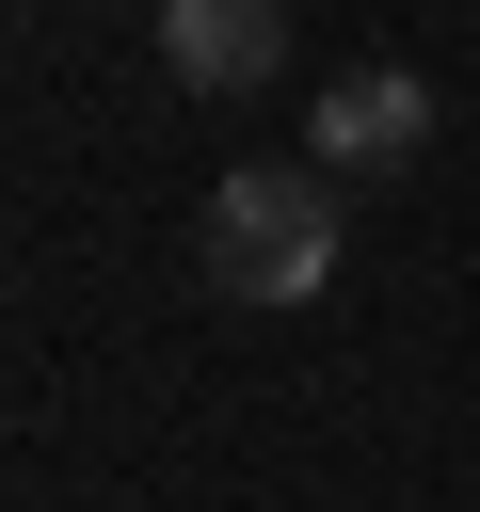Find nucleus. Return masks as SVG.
<instances>
[{"mask_svg":"<svg viewBox=\"0 0 480 512\" xmlns=\"http://www.w3.org/2000/svg\"><path fill=\"white\" fill-rule=\"evenodd\" d=\"M336 272V176L320 160H240L208 192V288L224 304H304Z\"/></svg>","mask_w":480,"mask_h":512,"instance_id":"obj_1","label":"nucleus"},{"mask_svg":"<svg viewBox=\"0 0 480 512\" xmlns=\"http://www.w3.org/2000/svg\"><path fill=\"white\" fill-rule=\"evenodd\" d=\"M416 144H432V80L416 64H352L320 96V176H400Z\"/></svg>","mask_w":480,"mask_h":512,"instance_id":"obj_2","label":"nucleus"},{"mask_svg":"<svg viewBox=\"0 0 480 512\" xmlns=\"http://www.w3.org/2000/svg\"><path fill=\"white\" fill-rule=\"evenodd\" d=\"M160 64L192 96H256L288 64V0H160Z\"/></svg>","mask_w":480,"mask_h":512,"instance_id":"obj_3","label":"nucleus"}]
</instances>
